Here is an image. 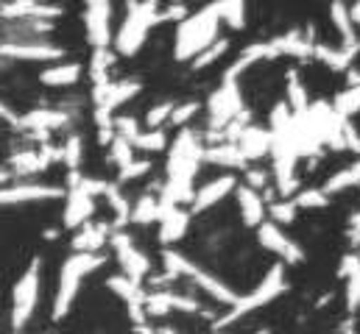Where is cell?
Here are the masks:
<instances>
[{"label":"cell","instance_id":"ee69618b","mask_svg":"<svg viewBox=\"0 0 360 334\" xmlns=\"http://www.w3.org/2000/svg\"><path fill=\"white\" fill-rule=\"evenodd\" d=\"M151 159H134L131 165H126L123 170H117V181L115 184H131V181H140L151 173Z\"/></svg>","mask_w":360,"mask_h":334},{"label":"cell","instance_id":"4dcf8cb0","mask_svg":"<svg viewBox=\"0 0 360 334\" xmlns=\"http://www.w3.org/2000/svg\"><path fill=\"white\" fill-rule=\"evenodd\" d=\"M103 198L109 201V209H112V215H115V229H123V226L129 223V218H131V201L120 192V184H112V181H109Z\"/></svg>","mask_w":360,"mask_h":334},{"label":"cell","instance_id":"11a10c76","mask_svg":"<svg viewBox=\"0 0 360 334\" xmlns=\"http://www.w3.org/2000/svg\"><path fill=\"white\" fill-rule=\"evenodd\" d=\"M157 334H181V332H176V329H168V326H165V329H160Z\"/></svg>","mask_w":360,"mask_h":334},{"label":"cell","instance_id":"816d5d0a","mask_svg":"<svg viewBox=\"0 0 360 334\" xmlns=\"http://www.w3.org/2000/svg\"><path fill=\"white\" fill-rule=\"evenodd\" d=\"M349 20H352V25L358 28L360 25V3H352V6H349Z\"/></svg>","mask_w":360,"mask_h":334},{"label":"cell","instance_id":"c3c4849f","mask_svg":"<svg viewBox=\"0 0 360 334\" xmlns=\"http://www.w3.org/2000/svg\"><path fill=\"white\" fill-rule=\"evenodd\" d=\"M187 17H190V11H187L184 3H168L165 8H160V22H176L179 25Z\"/></svg>","mask_w":360,"mask_h":334},{"label":"cell","instance_id":"7a4b0ae2","mask_svg":"<svg viewBox=\"0 0 360 334\" xmlns=\"http://www.w3.org/2000/svg\"><path fill=\"white\" fill-rule=\"evenodd\" d=\"M106 256L103 253H70L62 262L59 270V287H56V298H53V321H65L79 298L82 281L95 273L98 267H103Z\"/></svg>","mask_w":360,"mask_h":334},{"label":"cell","instance_id":"ab89813d","mask_svg":"<svg viewBox=\"0 0 360 334\" xmlns=\"http://www.w3.org/2000/svg\"><path fill=\"white\" fill-rule=\"evenodd\" d=\"M266 209H269V215H271V223H276L279 229H282V226H290V223L296 220V215H299V206H296L293 201H285V198L271 201Z\"/></svg>","mask_w":360,"mask_h":334},{"label":"cell","instance_id":"f1b7e54d","mask_svg":"<svg viewBox=\"0 0 360 334\" xmlns=\"http://www.w3.org/2000/svg\"><path fill=\"white\" fill-rule=\"evenodd\" d=\"M358 184H360V156L349 167H344V170H338L335 175H330L321 189H324L327 195H338V192H347V189H352V187H358Z\"/></svg>","mask_w":360,"mask_h":334},{"label":"cell","instance_id":"6f0895ef","mask_svg":"<svg viewBox=\"0 0 360 334\" xmlns=\"http://www.w3.org/2000/svg\"><path fill=\"white\" fill-rule=\"evenodd\" d=\"M212 334H224V332H212Z\"/></svg>","mask_w":360,"mask_h":334},{"label":"cell","instance_id":"5bb4252c","mask_svg":"<svg viewBox=\"0 0 360 334\" xmlns=\"http://www.w3.org/2000/svg\"><path fill=\"white\" fill-rule=\"evenodd\" d=\"M70 120H73V112H68V109H31V112H25V114H20L17 117V131H25V134H51V131H56V128H65V126H70Z\"/></svg>","mask_w":360,"mask_h":334},{"label":"cell","instance_id":"8d00e7d4","mask_svg":"<svg viewBox=\"0 0 360 334\" xmlns=\"http://www.w3.org/2000/svg\"><path fill=\"white\" fill-rule=\"evenodd\" d=\"M229 48H232V42H229V39H215L207 51H201V53L190 62V67H193V70H207V67H212L218 59H224V53H226Z\"/></svg>","mask_w":360,"mask_h":334},{"label":"cell","instance_id":"f546056e","mask_svg":"<svg viewBox=\"0 0 360 334\" xmlns=\"http://www.w3.org/2000/svg\"><path fill=\"white\" fill-rule=\"evenodd\" d=\"M313 59H319L321 65H327V67L335 70V73H344V70H349V65H352V56H349V53H344L341 48L324 45V42H316V45H313Z\"/></svg>","mask_w":360,"mask_h":334},{"label":"cell","instance_id":"7402d4cb","mask_svg":"<svg viewBox=\"0 0 360 334\" xmlns=\"http://www.w3.org/2000/svg\"><path fill=\"white\" fill-rule=\"evenodd\" d=\"M92 212H95V198L70 189L68 192V203H65V215H62V226L65 229H82L84 223H90Z\"/></svg>","mask_w":360,"mask_h":334},{"label":"cell","instance_id":"3957f363","mask_svg":"<svg viewBox=\"0 0 360 334\" xmlns=\"http://www.w3.org/2000/svg\"><path fill=\"white\" fill-rule=\"evenodd\" d=\"M282 293H288V279H285V265L279 262V265H271L269 273L263 276V281H260L252 293L238 295L235 307H229V312H226V315L215 318V323H212V326H215V332H221V329H226V326L238 323L240 318H246V315H252V312H257V309L269 307L271 301H276Z\"/></svg>","mask_w":360,"mask_h":334},{"label":"cell","instance_id":"484cf974","mask_svg":"<svg viewBox=\"0 0 360 334\" xmlns=\"http://www.w3.org/2000/svg\"><path fill=\"white\" fill-rule=\"evenodd\" d=\"M201 162L215 167H229V170H246V159L238 151L235 142H221V145H204Z\"/></svg>","mask_w":360,"mask_h":334},{"label":"cell","instance_id":"cb8c5ba5","mask_svg":"<svg viewBox=\"0 0 360 334\" xmlns=\"http://www.w3.org/2000/svg\"><path fill=\"white\" fill-rule=\"evenodd\" d=\"M82 76H84V67L79 62H56L39 73V84L53 86V89H68L82 81Z\"/></svg>","mask_w":360,"mask_h":334},{"label":"cell","instance_id":"f6af8a7d","mask_svg":"<svg viewBox=\"0 0 360 334\" xmlns=\"http://www.w3.org/2000/svg\"><path fill=\"white\" fill-rule=\"evenodd\" d=\"M243 184H246L249 189H255V192L263 195L271 184L269 170H263V167H246V170H243Z\"/></svg>","mask_w":360,"mask_h":334},{"label":"cell","instance_id":"7c38bea8","mask_svg":"<svg viewBox=\"0 0 360 334\" xmlns=\"http://www.w3.org/2000/svg\"><path fill=\"white\" fill-rule=\"evenodd\" d=\"M112 3L95 0L87 3L84 8V31H87V42L92 51H109L112 45Z\"/></svg>","mask_w":360,"mask_h":334},{"label":"cell","instance_id":"30bf717a","mask_svg":"<svg viewBox=\"0 0 360 334\" xmlns=\"http://www.w3.org/2000/svg\"><path fill=\"white\" fill-rule=\"evenodd\" d=\"M59 198H65V189L56 184L17 181L8 187H0V206H22V203H39V201H59Z\"/></svg>","mask_w":360,"mask_h":334},{"label":"cell","instance_id":"680465c9","mask_svg":"<svg viewBox=\"0 0 360 334\" xmlns=\"http://www.w3.org/2000/svg\"><path fill=\"white\" fill-rule=\"evenodd\" d=\"M358 256H360V250H358Z\"/></svg>","mask_w":360,"mask_h":334},{"label":"cell","instance_id":"e0dca14e","mask_svg":"<svg viewBox=\"0 0 360 334\" xmlns=\"http://www.w3.org/2000/svg\"><path fill=\"white\" fill-rule=\"evenodd\" d=\"M235 145H238V151L243 154L246 165H249V162H260V159H266L271 154L274 134H271L269 128H263V126H249V128H243V134L238 137Z\"/></svg>","mask_w":360,"mask_h":334},{"label":"cell","instance_id":"277c9868","mask_svg":"<svg viewBox=\"0 0 360 334\" xmlns=\"http://www.w3.org/2000/svg\"><path fill=\"white\" fill-rule=\"evenodd\" d=\"M154 25L160 22V6L146 0V3H129L126 6V17L115 34V51L120 56H137L151 34Z\"/></svg>","mask_w":360,"mask_h":334},{"label":"cell","instance_id":"bcb514c9","mask_svg":"<svg viewBox=\"0 0 360 334\" xmlns=\"http://www.w3.org/2000/svg\"><path fill=\"white\" fill-rule=\"evenodd\" d=\"M201 112V103L198 100H187V103H179L174 106V114H171V126L176 128H187V123Z\"/></svg>","mask_w":360,"mask_h":334},{"label":"cell","instance_id":"1f68e13d","mask_svg":"<svg viewBox=\"0 0 360 334\" xmlns=\"http://www.w3.org/2000/svg\"><path fill=\"white\" fill-rule=\"evenodd\" d=\"M282 42V56H293V59H310L313 56V45L302 31H290V34H282L279 36Z\"/></svg>","mask_w":360,"mask_h":334},{"label":"cell","instance_id":"f907efd6","mask_svg":"<svg viewBox=\"0 0 360 334\" xmlns=\"http://www.w3.org/2000/svg\"><path fill=\"white\" fill-rule=\"evenodd\" d=\"M11 181H14V173L3 165V167H0V187H8Z\"/></svg>","mask_w":360,"mask_h":334},{"label":"cell","instance_id":"7bdbcfd3","mask_svg":"<svg viewBox=\"0 0 360 334\" xmlns=\"http://www.w3.org/2000/svg\"><path fill=\"white\" fill-rule=\"evenodd\" d=\"M290 120H293V112L288 109L285 100H279L274 109H271V117H269V131L271 134H285L290 128Z\"/></svg>","mask_w":360,"mask_h":334},{"label":"cell","instance_id":"8fae6325","mask_svg":"<svg viewBox=\"0 0 360 334\" xmlns=\"http://www.w3.org/2000/svg\"><path fill=\"white\" fill-rule=\"evenodd\" d=\"M257 243L269 250V253L279 256L282 265H302V262H304V248H302L296 240H290V237H288L276 223H271V220L257 226Z\"/></svg>","mask_w":360,"mask_h":334},{"label":"cell","instance_id":"f5cc1de1","mask_svg":"<svg viewBox=\"0 0 360 334\" xmlns=\"http://www.w3.org/2000/svg\"><path fill=\"white\" fill-rule=\"evenodd\" d=\"M349 229H352V232H360V209L349 218Z\"/></svg>","mask_w":360,"mask_h":334},{"label":"cell","instance_id":"d6a6232c","mask_svg":"<svg viewBox=\"0 0 360 334\" xmlns=\"http://www.w3.org/2000/svg\"><path fill=\"white\" fill-rule=\"evenodd\" d=\"M330 106H333V112H335L341 120H349V123H352V117L360 112V86H347L344 92L335 95V100H333Z\"/></svg>","mask_w":360,"mask_h":334},{"label":"cell","instance_id":"e575fe53","mask_svg":"<svg viewBox=\"0 0 360 334\" xmlns=\"http://www.w3.org/2000/svg\"><path fill=\"white\" fill-rule=\"evenodd\" d=\"M215 6H218L221 22H226L232 31H243V28H246V3H240V0H226V3H215Z\"/></svg>","mask_w":360,"mask_h":334},{"label":"cell","instance_id":"9a60e30c","mask_svg":"<svg viewBox=\"0 0 360 334\" xmlns=\"http://www.w3.org/2000/svg\"><path fill=\"white\" fill-rule=\"evenodd\" d=\"M65 8L53 6V3H34V0H22V3H3L0 6V20L3 22H17V20H42V22H53L56 17H62Z\"/></svg>","mask_w":360,"mask_h":334},{"label":"cell","instance_id":"52a82bcc","mask_svg":"<svg viewBox=\"0 0 360 334\" xmlns=\"http://www.w3.org/2000/svg\"><path fill=\"white\" fill-rule=\"evenodd\" d=\"M109 246L115 248V256H117V265L123 270L126 279H131L134 284H143L151 273V259L143 253V248L134 246V240L123 232V229H112L109 234Z\"/></svg>","mask_w":360,"mask_h":334},{"label":"cell","instance_id":"d590c367","mask_svg":"<svg viewBox=\"0 0 360 334\" xmlns=\"http://www.w3.org/2000/svg\"><path fill=\"white\" fill-rule=\"evenodd\" d=\"M112 67H115V53H112V51H92V56H90L92 86L112 81V79H109V70H112Z\"/></svg>","mask_w":360,"mask_h":334},{"label":"cell","instance_id":"9f6ffc18","mask_svg":"<svg viewBox=\"0 0 360 334\" xmlns=\"http://www.w3.org/2000/svg\"><path fill=\"white\" fill-rule=\"evenodd\" d=\"M341 334H355V332H352V321H349V323L344 326V332H341Z\"/></svg>","mask_w":360,"mask_h":334},{"label":"cell","instance_id":"db71d44e","mask_svg":"<svg viewBox=\"0 0 360 334\" xmlns=\"http://www.w3.org/2000/svg\"><path fill=\"white\" fill-rule=\"evenodd\" d=\"M42 237H45V240H56L59 232H56V229H48V232H42Z\"/></svg>","mask_w":360,"mask_h":334},{"label":"cell","instance_id":"7dc6e473","mask_svg":"<svg viewBox=\"0 0 360 334\" xmlns=\"http://www.w3.org/2000/svg\"><path fill=\"white\" fill-rule=\"evenodd\" d=\"M112 128H115V134L123 137V140H134V137L140 134V123H137L134 117H129V114L115 117V120H112Z\"/></svg>","mask_w":360,"mask_h":334},{"label":"cell","instance_id":"8992f818","mask_svg":"<svg viewBox=\"0 0 360 334\" xmlns=\"http://www.w3.org/2000/svg\"><path fill=\"white\" fill-rule=\"evenodd\" d=\"M243 112V95L238 81H221L207 100V131H224Z\"/></svg>","mask_w":360,"mask_h":334},{"label":"cell","instance_id":"4fadbf2b","mask_svg":"<svg viewBox=\"0 0 360 334\" xmlns=\"http://www.w3.org/2000/svg\"><path fill=\"white\" fill-rule=\"evenodd\" d=\"M238 184H240V181H238L232 173H224V175H215V178L204 181V184L195 189V195H193L190 215H201V212L215 209L224 198H229V195L238 189Z\"/></svg>","mask_w":360,"mask_h":334},{"label":"cell","instance_id":"836d02e7","mask_svg":"<svg viewBox=\"0 0 360 334\" xmlns=\"http://www.w3.org/2000/svg\"><path fill=\"white\" fill-rule=\"evenodd\" d=\"M134 151H146V154H160V151H168V134L165 128H157V131H140L134 140H129Z\"/></svg>","mask_w":360,"mask_h":334},{"label":"cell","instance_id":"60d3db41","mask_svg":"<svg viewBox=\"0 0 360 334\" xmlns=\"http://www.w3.org/2000/svg\"><path fill=\"white\" fill-rule=\"evenodd\" d=\"M59 151H62V162L68 165V173H79L82 156H84V142H82V137H79V134H70Z\"/></svg>","mask_w":360,"mask_h":334},{"label":"cell","instance_id":"d6986e66","mask_svg":"<svg viewBox=\"0 0 360 334\" xmlns=\"http://www.w3.org/2000/svg\"><path fill=\"white\" fill-rule=\"evenodd\" d=\"M171 209H176V206L165 203L160 195L146 192V195H140V198L131 203V218H129V223H131V226H151V223H160Z\"/></svg>","mask_w":360,"mask_h":334},{"label":"cell","instance_id":"74e56055","mask_svg":"<svg viewBox=\"0 0 360 334\" xmlns=\"http://www.w3.org/2000/svg\"><path fill=\"white\" fill-rule=\"evenodd\" d=\"M293 203H296L299 209H324V206H330V195H327L321 187H302V189L296 192Z\"/></svg>","mask_w":360,"mask_h":334},{"label":"cell","instance_id":"44dd1931","mask_svg":"<svg viewBox=\"0 0 360 334\" xmlns=\"http://www.w3.org/2000/svg\"><path fill=\"white\" fill-rule=\"evenodd\" d=\"M235 195H238V209H240V220H243L246 229H257L260 223H266L269 209H266V201H263L260 192L249 189L246 184H238Z\"/></svg>","mask_w":360,"mask_h":334},{"label":"cell","instance_id":"6da1fadb","mask_svg":"<svg viewBox=\"0 0 360 334\" xmlns=\"http://www.w3.org/2000/svg\"><path fill=\"white\" fill-rule=\"evenodd\" d=\"M221 31V17H218V6L207 3L204 8L193 11L187 20H181L176 25V39H174V59L176 62H193L201 51H207Z\"/></svg>","mask_w":360,"mask_h":334},{"label":"cell","instance_id":"83f0119b","mask_svg":"<svg viewBox=\"0 0 360 334\" xmlns=\"http://www.w3.org/2000/svg\"><path fill=\"white\" fill-rule=\"evenodd\" d=\"M285 81H288V100H285L288 109H290L293 114H304L307 106H310V95H307V86L302 81L299 70H288Z\"/></svg>","mask_w":360,"mask_h":334},{"label":"cell","instance_id":"ffe728a7","mask_svg":"<svg viewBox=\"0 0 360 334\" xmlns=\"http://www.w3.org/2000/svg\"><path fill=\"white\" fill-rule=\"evenodd\" d=\"M330 20H333V25H335V31L341 36V45L338 48L355 59L360 53V36H358V28L349 20V6L347 3H333L330 6Z\"/></svg>","mask_w":360,"mask_h":334},{"label":"cell","instance_id":"ba28073f","mask_svg":"<svg viewBox=\"0 0 360 334\" xmlns=\"http://www.w3.org/2000/svg\"><path fill=\"white\" fill-rule=\"evenodd\" d=\"M65 48L48 39H17V42H0V59L14 62H62Z\"/></svg>","mask_w":360,"mask_h":334},{"label":"cell","instance_id":"603a6c76","mask_svg":"<svg viewBox=\"0 0 360 334\" xmlns=\"http://www.w3.org/2000/svg\"><path fill=\"white\" fill-rule=\"evenodd\" d=\"M109 234H112L109 223H84L76 232L70 248L73 253H101V248L109 243Z\"/></svg>","mask_w":360,"mask_h":334},{"label":"cell","instance_id":"5b68a950","mask_svg":"<svg viewBox=\"0 0 360 334\" xmlns=\"http://www.w3.org/2000/svg\"><path fill=\"white\" fill-rule=\"evenodd\" d=\"M39 270H42V259H31V265L22 270V276L14 284L11 293V329L22 332L39 304Z\"/></svg>","mask_w":360,"mask_h":334},{"label":"cell","instance_id":"681fc988","mask_svg":"<svg viewBox=\"0 0 360 334\" xmlns=\"http://www.w3.org/2000/svg\"><path fill=\"white\" fill-rule=\"evenodd\" d=\"M341 140H344V151H352L360 156V131L347 120L344 128H341Z\"/></svg>","mask_w":360,"mask_h":334},{"label":"cell","instance_id":"d4e9b609","mask_svg":"<svg viewBox=\"0 0 360 334\" xmlns=\"http://www.w3.org/2000/svg\"><path fill=\"white\" fill-rule=\"evenodd\" d=\"M190 220H193V215L187 209H181V206L171 209L160 220V243L162 246H176V243H181L187 237V232H190Z\"/></svg>","mask_w":360,"mask_h":334},{"label":"cell","instance_id":"b9f144b4","mask_svg":"<svg viewBox=\"0 0 360 334\" xmlns=\"http://www.w3.org/2000/svg\"><path fill=\"white\" fill-rule=\"evenodd\" d=\"M174 106H176V103H171V100H162V103L151 106V109L146 112V126H148L151 131H157V128H162L165 123H171Z\"/></svg>","mask_w":360,"mask_h":334},{"label":"cell","instance_id":"4316f807","mask_svg":"<svg viewBox=\"0 0 360 334\" xmlns=\"http://www.w3.org/2000/svg\"><path fill=\"white\" fill-rule=\"evenodd\" d=\"M106 287L126 304V307H143L146 301V293H143V284H134L131 279H126L123 273H115L106 279Z\"/></svg>","mask_w":360,"mask_h":334},{"label":"cell","instance_id":"9c48e42d","mask_svg":"<svg viewBox=\"0 0 360 334\" xmlns=\"http://www.w3.org/2000/svg\"><path fill=\"white\" fill-rule=\"evenodd\" d=\"M62 159V151L56 145H42V148H22V151H14L8 159H6V167L14 173V181L17 178H28V175H37V173H45L53 162Z\"/></svg>","mask_w":360,"mask_h":334},{"label":"cell","instance_id":"2e32d148","mask_svg":"<svg viewBox=\"0 0 360 334\" xmlns=\"http://www.w3.org/2000/svg\"><path fill=\"white\" fill-rule=\"evenodd\" d=\"M187 279L193 281V287H198V290H201L204 295H210L212 301H218V304H224V307H235L238 293H235L226 281H221L215 273L204 270L201 265H193L190 273H187Z\"/></svg>","mask_w":360,"mask_h":334},{"label":"cell","instance_id":"f35d334b","mask_svg":"<svg viewBox=\"0 0 360 334\" xmlns=\"http://www.w3.org/2000/svg\"><path fill=\"white\" fill-rule=\"evenodd\" d=\"M134 159H137V156H134L131 142H129V140H123V137H115V140H112V145H109L106 162H109V165H115L117 170H123L126 165H131Z\"/></svg>","mask_w":360,"mask_h":334},{"label":"cell","instance_id":"ac0fdd59","mask_svg":"<svg viewBox=\"0 0 360 334\" xmlns=\"http://www.w3.org/2000/svg\"><path fill=\"white\" fill-rule=\"evenodd\" d=\"M338 276L344 279V295H347V312H360V256L355 250L344 253L338 262Z\"/></svg>","mask_w":360,"mask_h":334}]
</instances>
